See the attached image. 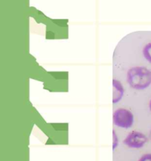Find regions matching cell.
Instances as JSON below:
<instances>
[{
	"label": "cell",
	"mask_w": 151,
	"mask_h": 161,
	"mask_svg": "<svg viewBox=\"0 0 151 161\" xmlns=\"http://www.w3.org/2000/svg\"><path fill=\"white\" fill-rule=\"evenodd\" d=\"M125 89L121 80H117L113 78L112 80V103L117 104L121 100L122 97H124Z\"/></svg>",
	"instance_id": "obj_4"
},
{
	"label": "cell",
	"mask_w": 151,
	"mask_h": 161,
	"mask_svg": "<svg viewBox=\"0 0 151 161\" xmlns=\"http://www.w3.org/2000/svg\"><path fill=\"white\" fill-rule=\"evenodd\" d=\"M143 57L146 58V61L151 63V42L145 44L143 48Z\"/></svg>",
	"instance_id": "obj_5"
},
{
	"label": "cell",
	"mask_w": 151,
	"mask_h": 161,
	"mask_svg": "<svg viewBox=\"0 0 151 161\" xmlns=\"http://www.w3.org/2000/svg\"><path fill=\"white\" fill-rule=\"evenodd\" d=\"M148 137L143 132L137 130H132L127 134L125 138L123 141V144L129 148H142L146 142Z\"/></svg>",
	"instance_id": "obj_3"
},
{
	"label": "cell",
	"mask_w": 151,
	"mask_h": 161,
	"mask_svg": "<svg viewBox=\"0 0 151 161\" xmlns=\"http://www.w3.org/2000/svg\"><path fill=\"white\" fill-rule=\"evenodd\" d=\"M149 110H150V111H151V99L149 100Z\"/></svg>",
	"instance_id": "obj_8"
},
{
	"label": "cell",
	"mask_w": 151,
	"mask_h": 161,
	"mask_svg": "<svg viewBox=\"0 0 151 161\" xmlns=\"http://www.w3.org/2000/svg\"><path fill=\"white\" fill-rule=\"evenodd\" d=\"M112 137H112V150H115L117 147L118 143H119V141H118L117 136L115 130L112 131Z\"/></svg>",
	"instance_id": "obj_6"
},
{
	"label": "cell",
	"mask_w": 151,
	"mask_h": 161,
	"mask_svg": "<svg viewBox=\"0 0 151 161\" xmlns=\"http://www.w3.org/2000/svg\"><path fill=\"white\" fill-rule=\"evenodd\" d=\"M149 138L150 139V141H151V130H150V131H149Z\"/></svg>",
	"instance_id": "obj_9"
},
{
	"label": "cell",
	"mask_w": 151,
	"mask_h": 161,
	"mask_svg": "<svg viewBox=\"0 0 151 161\" xmlns=\"http://www.w3.org/2000/svg\"><path fill=\"white\" fill-rule=\"evenodd\" d=\"M135 117L130 110L124 108H119L112 114V123L115 126L121 129H130L133 126Z\"/></svg>",
	"instance_id": "obj_2"
},
{
	"label": "cell",
	"mask_w": 151,
	"mask_h": 161,
	"mask_svg": "<svg viewBox=\"0 0 151 161\" xmlns=\"http://www.w3.org/2000/svg\"><path fill=\"white\" fill-rule=\"evenodd\" d=\"M138 161H151V153H145L138 159Z\"/></svg>",
	"instance_id": "obj_7"
},
{
	"label": "cell",
	"mask_w": 151,
	"mask_h": 161,
	"mask_svg": "<svg viewBox=\"0 0 151 161\" xmlns=\"http://www.w3.org/2000/svg\"><path fill=\"white\" fill-rule=\"evenodd\" d=\"M126 80L132 89L143 90L151 85V70L145 66H133L127 71Z\"/></svg>",
	"instance_id": "obj_1"
}]
</instances>
